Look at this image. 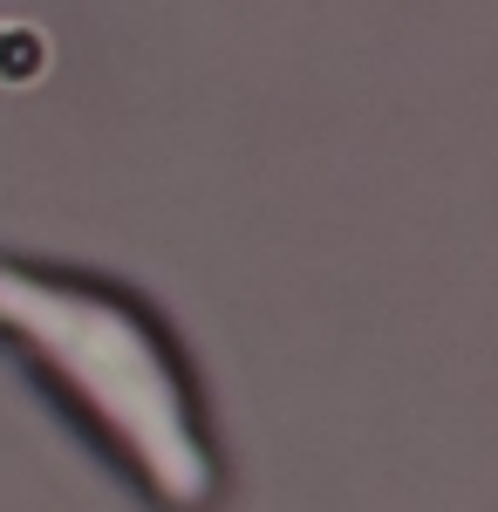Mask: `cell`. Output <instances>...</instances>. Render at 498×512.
Returning <instances> with one entry per match:
<instances>
[{
  "label": "cell",
  "mask_w": 498,
  "mask_h": 512,
  "mask_svg": "<svg viewBox=\"0 0 498 512\" xmlns=\"http://www.w3.org/2000/svg\"><path fill=\"white\" fill-rule=\"evenodd\" d=\"M0 328L35 349L69 390L103 417V431L137 458L171 506H198L212 492V458L192 424L185 383L157 335L110 294L28 267H0Z\"/></svg>",
  "instance_id": "cell-1"
}]
</instances>
